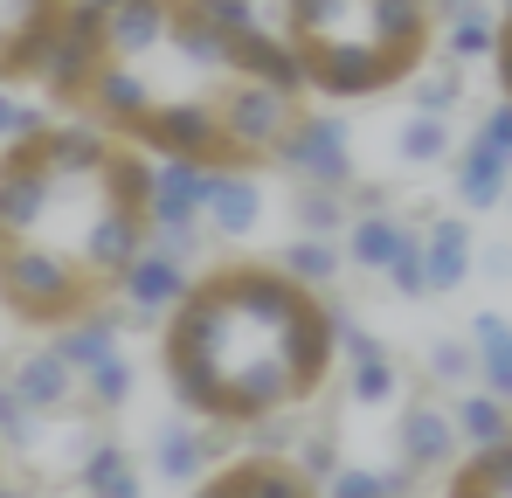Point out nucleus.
Segmentation results:
<instances>
[{
    "label": "nucleus",
    "mask_w": 512,
    "mask_h": 498,
    "mask_svg": "<svg viewBox=\"0 0 512 498\" xmlns=\"http://www.w3.org/2000/svg\"><path fill=\"white\" fill-rule=\"evenodd\" d=\"M395 153L409 166H436L450 153V118H436V111H409V125L395 132Z\"/></svg>",
    "instance_id": "obj_26"
},
{
    "label": "nucleus",
    "mask_w": 512,
    "mask_h": 498,
    "mask_svg": "<svg viewBox=\"0 0 512 498\" xmlns=\"http://www.w3.org/2000/svg\"><path fill=\"white\" fill-rule=\"evenodd\" d=\"M471 139H485L492 153H506V160H512V104H506V97H499V104L478 118V132H471Z\"/></svg>",
    "instance_id": "obj_32"
},
{
    "label": "nucleus",
    "mask_w": 512,
    "mask_h": 498,
    "mask_svg": "<svg viewBox=\"0 0 512 498\" xmlns=\"http://www.w3.org/2000/svg\"><path fill=\"white\" fill-rule=\"evenodd\" d=\"M436 0H284V49L305 77V97H381L429 70Z\"/></svg>",
    "instance_id": "obj_4"
},
{
    "label": "nucleus",
    "mask_w": 512,
    "mask_h": 498,
    "mask_svg": "<svg viewBox=\"0 0 512 498\" xmlns=\"http://www.w3.org/2000/svg\"><path fill=\"white\" fill-rule=\"evenodd\" d=\"M464 7H485V0H436V21L443 14H464Z\"/></svg>",
    "instance_id": "obj_34"
},
{
    "label": "nucleus",
    "mask_w": 512,
    "mask_h": 498,
    "mask_svg": "<svg viewBox=\"0 0 512 498\" xmlns=\"http://www.w3.org/2000/svg\"><path fill=\"white\" fill-rule=\"evenodd\" d=\"M464 339H471V360H478V388L512 402V319L506 312H478L464 326Z\"/></svg>",
    "instance_id": "obj_17"
},
{
    "label": "nucleus",
    "mask_w": 512,
    "mask_h": 498,
    "mask_svg": "<svg viewBox=\"0 0 512 498\" xmlns=\"http://www.w3.org/2000/svg\"><path fill=\"white\" fill-rule=\"evenodd\" d=\"M7 395H14L28 415H63V409H77V402H84V381H77V367L63 360V346L49 339V346H28V353L14 360Z\"/></svg>",
    "instance_id": "obj_10"
},
{
    "label": "nucleus",
    "mask_w": 512,
    "mask_h": 498,
    "mask_svg": "<svg viewBox=\"0 0 512 498\" xmlns=\"http://www.w3.org/2000/svg\"><path fill=\"white\" fill-rule=\"evenodd\" d=\"M291 464H298L305 485H326V478L340 471V436H333V429H305L298 450H291Z\"/></svg>",
    "instance_id": "obj_28"
},
{
    "label": "nucleus",
    "mask_w": 512,
    "mask_h": 498,
    "mask_svg": "<svg viewBox=\"0 0 512 498\" xmlns=\"http://www.w3.org/2000/svg\"><path fill=\"white\" fill-rule=\"evenodd\" d=\"M319 498H416V471L409 464H340L326 485H319Z\"/></svg>",
    "instance_id": "obj_22"
},
{
    "label": "nucleus",
    "mask_w": 512,
    "mask_h": 498,
    "mask_svg": "<svg viewBox=\"0 0 512 498\" xmlns=\"http://www.w3.org/2000/svg\"><path fill=\"white\" fill-rule=\"evenodd\" d=\"M77 485H84V498H139V492H146L139 457H132L125 443H104V436H90V443H84Z\"/></svg>",
    "instance_id": "obj_16"
},
{
    "label": "nucleus",
    "mask_w": 512,
    "mask_h": 498,
    "mask_svg": "<svg viewBox=\"0 0 512 498\" xmlns=\"http://www.w3.org/2000/svg\"><path fill=\"white\" fill-rule=\"evenodd\" d=\"M450 104H457V70H450V63H443V70H423V77H416V111H436V118H443Z\"/></svg>",
    "instance_id": "obj_30"
},
{
    "label": "nucleus",
    "mask_w": 512,
    "mask_h": 498,
    "mask_svg": "<svg viewBox=\"0 0 512 498\" xmlns=\"http://www.w3.org/2000/svg\"><path fill=\"white\" fill-rule=\"evenodd\" d=\"M416 243V222H402L395 208H353V222H346V263H360V270H381L388 277V263L402 256V249Z\"/></svg>",
    "instance_id": "obj_14"
},
{
    "label": "nucleus",
    "mask_w": 512,
    "mask_h": 498,
    "mask_svg": "<svg viewBox=\"0 0 512 498\" xmlns=\"http://www.w3.org/2000/svg\"><path fill=\"white\" fill-rule=\"evenodd\" d=\"M340 367V312L284 263L229 256L194 270L160 326V374L201 429H263L319 402Z\"/></svg>",
    "instance_id": "obj_3"
},
{
    "label": "nucleus",
    "mask_w": 512,
    "mask_h": 498,
    "mask_svg": "<svg viewBox=\"0 0 512 498\" xmlns=\"http://www.w3.org/2000/svg\"><path fill=\"white\" fill-rule=\"evenodd\" d=\"M450 422H457L464 457H471V450H492V443L512 436V402H499L492 388H464V395L450 402Z\"/></svg>",
    "instance_id": "obj_19"
},
{
    "label": "nucleus",
    "mask_w": 512,
    "mask_h": 498,
    "mask_svg": "<svg viewBox=\"0 0 512 498\" xmlns=\"http://www.w3.org/2000/svg\"><path fill=\"white\" fill-rule=\"evenodd\" d=\"M256 77L305 90L277 28L229 35L201 0H111L70 7L35 90L146 160L236 166L229 111Z\"/></svg>",
    "instance_id": "obj_1"
},
{
    "label": "nucleus",
    "mask_w": 512,
    "mask_h": 498,
    "mask_svg": "<svg viewBox=\"0 0 512 498\" xmlns=\"http://www.w3.org/2000/svg\"><path fill=\"white\" fill-rule=\"evenodd\" d=\"M492 70H499V90H506V104H512V0H506V14H499V49H492Z\"/></svg>",
    "instance_id": "obj_33"
},
{
    "label": "nucleus",
    "mask_w": 512,
    "mask_h": 498,
    "mask_svg": "<svg viewBox=\"0 0 512 498\" xmlns=\"http://www.w3.org/2000/svg\"><path fill=\"white\" fill-rule=\"evenodd\" d=\"M208 180L215 166L194 160H153V194H146V229H153V249L167 256H201L208 229H201V208H208Z\"/></svg>",
    "instance_id": "obj_5"
},
{
    "label": "nucleus",
    "mask_w": 512,
    "mask_h": 498,
    "mask_svg": "<svg viewBox=\"0 0 512 498\" xmlns=\"http://www.w3.org/2000/svg\"><path fill=\"white\" fill-rule=\"evenodd\" d=\"M443 498H512V436L492 443V450H471L443 478Z\"/></svg>",
    "instance_id": "obj_21"
},
{
    "label": "nucleus",
    "mask_w": 512,
    "mask_h": 498,
    "mask_svg": "<svg viewBox=\"0 0 512 498\" xmlns=\"http://www.w3.org/2000/svg\"><path fill=\"white\" fill-rule=\"evenodd\" d=\"M256 222H263V180L250 166H215L208 180V208H201V229L222 236V243H243Z\"/></svg>",
    "instance_id": "obj_12"
},
{
    "label": "nucleus",
    "mask_w": 512,
    "mask_h": 498,
    "mask_svg": "<svg viewBox=\"0 0 512 498\" xmlns=\"http://www.w3.org/2000/svg\"><path fill=\"white\" fill-rule=\"evenodd\" d=\"M153 160L84 118L0 146V312L28 332H63L111 312L146 256Z\"/></svg>",
    "instance_id": "obj_2"
},
{
    "label": "nucleus",
    "mask_w": 512,
    "mask_h": 498,
    "mask_svg": "<svg viewBox=\"0 0 512 498\" xmlns=\"http://www.w3.org/2000/svg\"><path fill=\"white\" fill-rule=\"evenodd\" d=\"M429 374H436V381H478L471 339H436V346H429Z\"/></svg>",
    "instance_id": "obj_29"
},
{
    "label": "nucleus",
    "mask_w": 512,
    "mask_h": 498,
    "mask_svg": "<svg viewBox=\"0 0 512 498\" xmlns=\"http://www.w3.org/2000/svg\"><path fill=\"white\" fill-rule=\"evenodd\" d=\"M118 319H125V312L111 305V312H90V319H77V326L56 332V346H63V360L77 367V381L97 374L104 360H118V353H125V346H118Z\"/></svg>",
    "instance_id": "obj_20"
},
{
    "label": "nucleus",
    "mask_w": 512,
    "mask_h": 498,
    "mask_svg": "<svg viewBox=\"0 0 512 498\" xmlns=\"http://www.w3.org/2000/svg\"><path fill=\"white\" fill-rule=\"evenodd\" d=\"M471 222H457V215H429L423 222V291L429 298H443V291H457L464 277H471Z\"/></svg>",
    "instance_id": "obj_13"
},
{
    "label": "nucleus",
    "mask_w": 512,
    "mask_h": 498,
    "mask_svg": "<svg viewBox=\"0 0 512 498\" xmlns=\"http://www.w3.org/2000/svg\"><path fill=\"white\" fill-rule=\"evenodd\" d=\"M388 284H395L402 298H423V229H416V243L388 263Z\"/></svg>",
    "instance_id": "obj_31"
},
{
    "label": "nucleus",
    "mask_w": 512,
    "mask_h": 498,
    "mask_svg": "<svg viewBox=\"0 0 512 498\" xmlns=\"http://www.w3.org/2000/svg\"><path fill=\"white\" fill-rule=\"evenodd\" d=\"M277 263H284V270H291L298 284H312V291H326V284H333V277L346 270V249L333 243V236H291Z\"/></svg>",
    "instance_id": "obj_24"
},
{
    "label": "nucleus",
    "mask_w": 512,
    "mask_h": 498,
    "mask_svg": "<svg viewBox=\"0 0 512 498\" xmlns=\"http://www.w3.org/2000/svg\"><path fill=\"white\" fill-rule=\"evenodd\" d=\"M346 222H353V201L333 187H298V236H333L340 243Z\"/></svg>",
    "instance_id": "obj_25"
},
{
    "label": "nucleus",
    "mask_w": 512,
    "mask_h": 498,
    "mask_svg": "<svg viewBox=\"0 0 512 498\" xmlns=\"http://www.w3.org/2000/svg\"><path fill=\"white\" fill-rule=\"evenodd\" d=\"M208 436H215V429H201L194 415H173L167 429L146 443V450H153V471H160L167 485H180V492H194V485L208 478V457H215Z\"/></svg>",
    "instance_id": "obj_15"
},
{
    "label": "nucleus",
    "mask_w": 512,
    "mask_h": 498,
    "mask_svg": "<svg viewBox=\"0 0 512 498\" xmlns=\"http://www.w3.org/2000/svg\"><path fill=\"white\" fill-rule=\"evenodd\" d=\"M70 7L77 0H0V90H21L42 77Z\"/></svg>",
    "instance_id": "obj_7"
},
{
    "label": "nucleus",
    "mask_w": 512,
    "mask_h": 498,
    "mask_svg": "<svg viewBox=\"0 0 512 498\" xmlns=\"http://www.w3.org/2000/svg\"><path fill=\"white\" fill-rule=\"evenodd\" d=\"M0 498H28V492H7V485H0Z\"/></svg>",
    "instance_id": "obj_35"
},
{
    "label": "nucleus",
    "mask_w": 512,
    "mask_h": 498,
    "mask_svg": "<svg viewBox=\"0 0 512 498\" xmlns=\"http://www.w3.org/2000/svg\"><path fill=\"white\" fill-rule=\"evenodd\" d=\"M194 498H319V485H305L298 478V464L291 457H236V464H222V471H208Z\"/></svg>",
    "instance_id": "obj_11"
},
{
    "label": "nucleus",
    "mask_w": 512,
    "mask_h": 498,
    "mask_svg": "<svg viewBox=\"0 0 512 498\" xmlns=\"http://www.w3.org/2000/svg\"><path fill=\"white\" fill-rule=\"evenodd\" d=\"M506 194H512V160H506V153H492L485 139H471V146L457 153V201L485 215V208H499Z\"/></svg>",
    "instance_id": "obj_18"
},
{
    "label": "nucleus",
    "mask_w": 512,
    "mask_h": 498,
    "mask_svg": "<svg viewBox=\"0 0 512 498\" xmlns=\"http://www.w3.org/2000/svg\"><path fill=\"white\" fill-rule=\"evenodd\" d=\"M125 402H132V360H125V353L104 360L97 374H84V409L111 415V409H125Z\"/></svg>",
    "instance_id": "obj_27"
},
{
    "label": "nucleus",
    "mask_w": 512,
    "mask_h": 498,
    "mask_svg": "<svg viewBox=\"0 0 512 498\" xmlns=\"http://www.w3.org/2000/svg\"><path fill=\"white\" fill-rule=\"evenodd\" d=\"M436 49H443V63H450V70H464V63H478V56H492V49H499V21H492L485 7L443 14V28H436Z\"/></svg>",
    "instance_id": "obj_23"
},
{
    "label": "nucleus",
    "mask_w": 512,
    "mask_h": 498,
    "mask_svg": "<svg viewBox=\"0 0 512 498\" xmlns=\"http://www.w3.org/2000/svg\"><path fill=\"white\" fill-rule=\"evenodd\" d=\"M402 464L416 471V485L423 478H450L457 464H464V436H457V422H450V402H409L402 409Z\"/></svg>",
    "instance_id": "obj_9"
},
{
    "label": "nucleus",
    "mask_w": 512,
    "mask_h": 498,
    "mask_svg": "<svg viewBox=\"0 0 512 498\" xmlns=\"http://www.w3.org/2000/svg\"><path fill=\"white\" fill-rule=\"evenodd\" d=\"M298 187H333V194H353L360 187V166H353V132H346L340 111H298V125H291V139L277 146V160Z\"/></svg>",
    "instance_id": "obj_6"
},
{
    "label": "nucleus",
    "mask_w": 512,
    "mask_h": 498,
    "mask_svg": "<svg viewBox=\"0 0 512 498\" xmlns=\"http://www.w3.org/2000/svg\"><path fill=\"white\" fill-rule=\"evenodd\" d=\"M187 284H194V263L146 243V256H139V263L125 270V284H118V312L139 319V326H167L173 305L187 298Z\"/></svg>",
    "instance_id": "obj_8"
}]
</instances>
